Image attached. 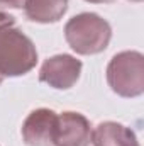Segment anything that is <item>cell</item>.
Returning a JSON list of instances; mask_svg holds the SVG:
<instances>
[{
	"mask_svg": "<svg viewBox=\"0 0 144 146\" xmlns=\"http://www.w3.org/2000/svg\"><path fill=\"white\" fill-rule=\"evenodd\" d=\"M65 39L78 54H98L108 48L112 27L95 12H81L65 24Z\"/></svg>",
	"mask_w": 144,
	"mask_h": 146,
	"instance_id": "6da1fadb",
	"label": "cell"
},
{
	"mask_svg": "<svg viewBox=\"0 0 144 146\" xmlns=\"http://www.w3.org/2000/svg\"><path fill=\"white\" fill-rule=\"evenodd\" d=\"M37 63V51L31 37L19 27L5 26L0 29V73L5 76H22Z\"/></svg>",
	"mask_w": 144,
	"mask_h": 146,
	"instance_id": "7a4b0ae2",
	"label": "cell"
},
{
	"mask_svg": "<svg viewBox=\"0 0 144 146\" xmlns=\"http://www.w3.org/2000/svg\"><path fill=\"white\" fill-rule=\"evenodd\" d=\"M107 82L120 97H139L144 92V56L139 51L117 53L107 66Z\"/></svg>",
	"mask_w": 144,
	"mask_h": 146,
	"instance_id": "3957f363",
	"label": "cell"
},
{
	"mask_svg": "<svg viewBox=\"0 0 144 146\" xmlns=\"http://www.w3.org/2000/svg\"><path fill=\"white\" fill-rule=\"evenodd\" d=\"M81 66V61L71 54H54L42 63L39 70V80L53 88L68 90L78 82Z\"/></svg>",
	"mask_w": 144,
	"mask_h": 146,
	"instance_id": "277c9868",
	"label": "cell"
},
{
	"mask_svg": "<svg viewBox=\"0 0 144 146\" xmlns=\"http://www.w3.org/2000/svg\"><path fill=\"white\" fill-rule=\"evenodd\" d=\"M90 145H92V124L83 114L73 110L58 114L54 129V146Z\"/></svg>",
	"mask_w": 144,
	"mask_h": 146,
	"instance_id": "5b68a950",
	"label": "cell"
},
{
	"mask_svg": "<svg viewBox=\"0 0 144 146\" xmlns=\"http://www.w3.org/2000/svg\"><path fill=\"white\" fill-rule=\"evenodd\" d=\"M58 114L51 109L32 110L22 124V138L27 146H54Z\"/></svg>",
	"mask_w": 144,
	"mask_h": 146,
	"instance_id": "8992f818",
	"label": "cell"
},
{
	"mask_svg": "<svg viewBox=\"0 0 144 146\" xmlns=\"http://www.w3.org/2000/svg\"><path fill=\"white\" fill-rule=\"evenodd\" d=\"M92 145L93 146H141L136 133L115 121L100 122L92 131Z\"/></svg>",
	"mask_w": 144,
	"mask_h": 146,
	"instance_id": "52a82bcc",
	"label": "cell"
},
{
	"mask_svg": "<svg viewBox=\"0 0 144 146\" xmlns=\"http://www.w3.org/2000/svg\"><path fill=\"white\" fill-rule=\"evenodd\" d=\"M68 10V0H26L24 14L29 21L39 24L58 22Z\"/></svg>",
	"mask_w": 144,
	"mask_h": 146,
	"instance_id": "ba28073f",
	"label": "cell"
},
{
	"mask_svg": "<svg viewBox=\"0 0 144 146\" xmlns=\"http://www.w3.org/2000/svg\"><path fill=\"white\" fill-rule=\"evenodd\" d=\"M26 0H0V9H24Z\"/></svg>",
	"mask_w": 144,
	"mask_h": 146,
	"instance_id": "9c48e42d",
	"label": "cell"
},
{
	"mask_svg": "<svg viewBox=\"0 0 144 146\" xmlns=\"http://www.w3.org/2000/svg\"><path fill=\"white\" fill-rule=\"evenodd\" d=\"M14 24H15V17L0 10V29L5 27V26H14Z\"/></svg>",
	"mask_w": 144,
	"mask_h": 146,
	"instance_id": "30bf717a",
	"label": "cell"
},
{
	"mask_svg": "<svg viewBox=\"0 0 144 146\" xmlns=\"http://www.w3.org/2000/svg\"><path fill=\"white\" fill-rule=\"evenodd\" d=\"M85 2H90V3H112L115 0H85Z\"/></svg>",
	"mask_w": 144,
	"mask_h": 146,
	"instance_id": "8fae6325",
	"label": "cell"
},
{
	"mask_svg": "<svg viewBox=\"0 0 144 146\" xmlns=\"http://www.w3.org/2000/svg\"><path fill=\"white\" fill-rule=\"evenodd\" d=\"M2 82H3V75L0 73V85H2Z\"/></svg>",
	"mask_w": 144,
	"mask_h": 146,
	"instance_id": "7c38bea8",
	"label": "cell"
},
{
	"mask_svg": "<svg viewBox=\"0 0 144 146\" xmlns=\"http://www.w3.org/2000/svg\"><path fill=\"white\" fill-rule=\"evenodd\" d=\"M131 2H143V0H131Z\"/></svg>",
	"mask_w": 144,
	"mask_h": 146,
	"instance_id": "4fadbf2b",
	"label": "cell"
}]
</instances>
